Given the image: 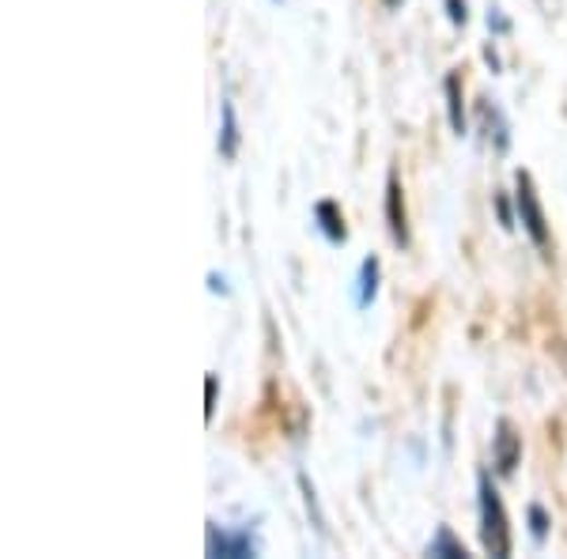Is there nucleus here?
<instances>
[{"instance_id":"1","label":"nucleus","mask_w":567,"mask_h":559,"mask_svg":"<svg viewBox=\"0 0 567 559\" xmlns=\"http://www.w3.org/2000/svg\"><path fill=\"white\" fill-rule=\"evenodd\" d=\"M481 540H484V552L492 556L511 552L507 514H504V503H499V491L488 484V476H481Z\"/></svg>"},{"instance_id":"2","label":"nucleus","mask_w":567,"mask_h":559,"mask_svg":"<svg viewBox=\"0 0 567 559\" xmlns=\"http://www.w3.org/2000/svg\"><path fill=\"white\" fill-rule=\"evenodd\" d=\"M515 186H519V193H515V201H519V216H522L525 235L533 238V246H538V250H545V253H548L545 212H541V201H538V193H533L530 175H525V170H519V178H515Z\"/></svg>"},{"instance_id":"3","label":"nucleus","mask_w":567,"mask_h":559,"mask_svg":"<svg viewBox=\"0 0 567 559\" xmlns=\"http://www.w3.org/2000/svg\"><path fill=\"white\" fill-rule=\"evenodd\" d=\"M209 552L212 556H253L258 545H253L250 530L227 533V530H220V525H209Z\"/></svg>"},{"instance_id":"4","label":"nucleus","mask_w":567,"mask_h":559,"mask_svg":"<svg viewBox=\"0 0 567 559\" xmlns=\"http://www.w3.org/2000/svg\"><path fill=\"white\" fill-rule=\"evenodd\" d=\"M496 447H492V454H496V468L499 473H515V465H519V457H522V439L515 435V427H511V419H499V427H496Z\"/></svg>"},{"instance_id":"5","label":"nucleus","mask_w":567,"mask_h":559,"mask_svg":"<svg viewBox=\"0 0 567 559\" xmlns=\"http://www.w3.org/2000/svg\"><path fill=\"white\" fill-rule=\"evenodd\" d=\"M386 219H390V235L398 246H409V224H405V204H401V186L398 178H390L386 186Z\"/></svg>"},{"instance_id":"6","label":"nucleus","mask_w":567,"mask_h":559,"mask_svg":"<svg viewBox=\"0 0 567 559\" xmlns=\"http://www.w3.org/2000/svg\"><path fill=\"white\" fill-rule=\"evenodd\" d=\"M315 216L322 219V231H326V238H330V242H344V238H349V231H344V219H341V212H336V204L333 201H322L315 209Z\"/></svg>"},{"instance_id":"7","label":"nucleus","mask_w":567,"mask_h":559,"mask_svg":"<svg viewBox=\"0 0 567 559\" xmlns=\"http://www.w3.org/2000/svg\"><path fill=\"white\" fill-rule=\"evenodd\" d=\"M235 152H238L235 106H232V98H224V133H220V155H224V159H235Z\"/></svg>"},{"instance_id":"8","label":"nucleus","mask_w":567,"mask_h":559,"mask_svg":"<svg viewBox=\"0 0 567 559\" xmlns=\"http://www.w3.org/2000/svg\"><path fill=\"white\" fill-rule=\"evenodd\" d=\"M447 98H450V126L454 133H465V114H462V95H458V76H447Z\"/></svg>"},{"instance_id":"9","label":"nucleus","mask_w":567,"mask_h":559,"mask_svg":"<svg viewBox=\"0 0 567 559\" xmlns=\"http://www.w3.org/2000/svg\"><path fill=\"white\" fill-rule=\"evenodd\" d=\"M359 284H364V287H359V307H367V302H371L375 299V287H378V261L375 258H367L364 261V273H359Z\"/></svg>"},{"instance_id":"10","label":"nucleus","mask_w":567,"mask_h":559,"mask_svg":"<svg viewBox=\"0 0 567 559\" xmlns=\"http://www.w3.org/2000/svg\"><path fill=\"white\" fill-rule=\"evenodd\" d=\"M427 556H465V545H458L450 530H439V537L427 545Z\"/></svg>"},{"instance_id":"11","label":"nucleus","mask_w":567,"mask_h":559,"mask_svg":"<svg viewBox=\"0 0 567 559\" xmlns=\"http://www.w3.org/2000/svg\"><path fill=\"white\" fill-rule=\"evenodd\" d=\"M530 522H533V540H545V511L541 507L530 511Z\"/></svg>"},{"instance_id":"12","label":"nucleus","mask_w":567,"mask_h":559,"mask_svg":"<svg viewBox=\"0 0 567 559\" xmlns=\"http://www.w3.org/2000/svg\"><path fill=\"white\" fill-rule=\"evenodd\" d=\"M447 8H450V20L465 23V0H447Z\"/></svg>"},{"instance_id":"13","label":"nucleus","mask_w":567,"mask_h":559,"mask_svg":"<svg viewBox=\"0 0 567 559\" xmlns=\"http://www.w3.org/2000/svg\"><path fill=\"white\" fill-rule=\"evenodd\" d=\"M386 4H398V0H386Z\"/></svg>"}]
</instances>
